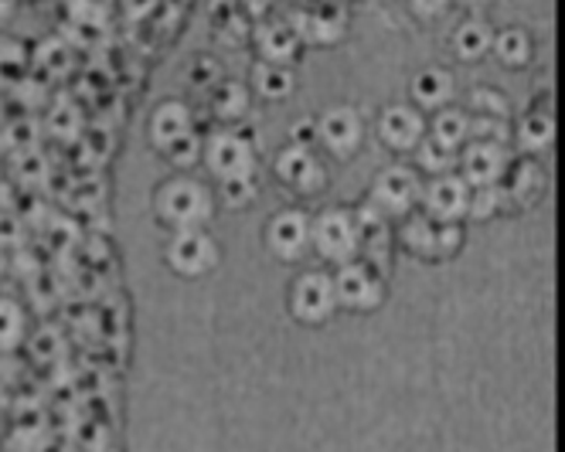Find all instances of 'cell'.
<instances>
[{"instance_id": "6da1fadb", "label": "cell", "mask_w": 565, "mask_h": 452, "mask_svg": "<svg viewBox=\"0 0 565 452\" xmlns=\"http://www.w3.org/2000/svg\"><path fill=\"white\" fill-rule=\"evenodd\" d=\"M218 208L215 191L194 174H174L153 191V215L171 232L181 228H209Z\"/></svg>"}, {"instance_id": "7a4b0ae2", "label": "cell", "mask_w": 565, "mask_h": 452, "mask_svg": "<svg viewBox=\"0 0 565 452\" xmlns=\"http://www.w3.org/2000/svg\"><path fill=\"white\" fill-rule=\"evenodd\" d=\"M463 225L460 222H436L426 212H413L395 222V245L423 262H447L463 249Z\"/></svg>"}, {"instance_id": "3957f363", "label": "cell", "mask_w": 565, "mask_h": 452, "mask_svg": "<svg viewBox=\"0 0 565 452\" xmlns=\"http://www.w3.org/2000/svg\"><path fill=\"white\" fill-rule=\"evenodd\" d=\"M310 252L331 269L358 259V228L348 204H328L310 218Z\"/></svg>"}, {"instance_id": "277c9868", "label": "cell", "mask_w": 565, "mask_h": 452, "mask_svg": "<svg viewBox=\"0 0 565 452\" xmlns=\"http://www.w3.org/2000/svg\"><path fill=\"white\" fill-rule=\"evenodd\" d=\"M423 174L413 168V163H388V168H382L372 184H369V204H375V208L388 218V222H398L406 218L419 208L423 201Z\"/></svg>"}, {"instance_id": "5b68a950", "label": "cell", "mask_w": 565, "mask_h": 452, "mask_svg": "<svg viewBox=\"0 0 565 452\" xmlns=\"http://www.w3.org/2000/svg\"><path fill=\"white\" fill-rule=\"evenodd\" d=\"M201 163L215 181L238 177V174H253L259 171V147L256 137L238 130V127H218L205 137V153Z\"/></svg>"}, {"instance_id": "8992f818", "label": "cell", "mask_w": 565, "mask_h": 452, "mask_svg": "<svg viewBox=\"0 0 565 452\" xmlns=\"http://www.w3.org/2000/svg\"><path fill=\"white\" fill-rule=\"evenodd\" d=\"M287 310L300 326H324L328 320H334L338 306V293H334V276L324 269H307L300 276H294L290 293H287Z\"/></svg>"}, {"instance_id": "52a82bcc", "label": "cell", "mask_w": 565, "mask_h": 452, "mask_svg": "<svg viewBox=\"0 0 565 452\" xmlns=\"http://www.w3.org/2000/svg\"><path fill=\"white\" fill-rule=\"evenodd\" d=\"M334 293H338V306L348 313H375L385 297V272H379L375 266H369L365 259H351L334 266Z\"/></svg>"}, {"instance_id": "ba28073f", "label": "cell", "mask_w": 565, "mask_h": 452, "mask_svg": "<svg viewBox=\"0 0 565 452\" xmlns=\"http://www.w3.org/2000/svg\"><path fill=\"white\" fill-rule=\"evenodd\" d=\"M369 127L365 116L348 103H334L317 112V147L334 160H351L365 147Z\"/></svg>"}, {"instance_id": "9c48e42d", "label": "cell", "mask_w": 565, "mask_h": 452, "mask_svg": "<svg viewBox=\"0 0 565 452\" xmlns=\"http://www.w3.org/2000/svg\"><path fill=\"white\" fill-rule=\"evenodd\" d=\"M222 252L218 241L209 235V228H181L171 232L164 245V262L181 279H205L218 266Z\"/></svg>"}, {"instance_id": "30bf717a", "label": "cell", "mask_w": 565, "mask_h": 452, "mask_svg": "<svg viewBox=\"0 0 565 452\" xmlns=\"http://www.w3.org/2000/svg\"><path fill=\"white\" fill-rule=\"evenodd\" d=\"M303 45H313V49H334L348 37V24H351V8L344 0H328V4H320L313 11H297V8H287L282 14Z\"/></svg>"}, {"instance_id": "8fae6325", "label": "cell", "mask_w": 565, "mask_h": 452, "mask_svg": "<svg viewBox=\"0 0 565 452\" xmlns=\"http://www.w3.org/2000/svg\"><path fill=\"white\" fill-rule=\"evenodd\" d=\"M273 177L300 197H313L328 187V168L320 153L297 143H287L273 153Z\"/></svg>"}, {"instance_id": "7c38bea8", "label": "cell", "mask_w": 565, "mask_h": 452, "mask_svg": "<svg viewBox=\"0 0 565 452\" xmlns=\"http://www.w3.org/2000/svg\"><path fill=\"white\" fill-rule=\"evenodd\" d=\"M310 218L303 208H279L263 228L266 252L287 266L303 262L310 256Z\"/></svg>"}, {"instance_id": "4fadbf2b", "label": "cell", "mask_w": 565, "mask_h": 452, "mask_svg": "<svg viewBox=\"0 0 565 452\" xmlns=\"http://www.w3.org/2000/svg\"><path fill=\"white\" fill-rule=\"evenodd\" d=\"M375 137L385 150L409 157L426 137V112L413 103H388L375 119Z\"/></svg>"}, {"instance_id": "5bb4252c", "label": "cell", "mask_w": 565, "mask_h": 452, "mask_svg": "<svg viewBox=\"0 0 565 452\" xmlns=\"http://www.w3.org/2000/svg\"><path fill=\"white\" fill-rule=\"evenodd\" d=\"M351 212H354V228H358V259H365L369 266L388 276V262L395 249V222H388L369 201H361Z\"/></svg>"}, {"instance_id": "9a60e30c", "label": "cell", "mask_w": 565, "mask_h": 452, "mask_svg": "<svg viewBox=\"0 0 565 452\" xmlns=\"http://www.w3.org/2000/svg\"><path fill=\"white\" fill-rule=\"evenodd\" d=\"M501 194H504V212H529L545 194V168L539 157H521L511 153L508 171L501 177Z\"/></svg>"}, {"instance_id": "2e32d148", "label": "cell", "mask_w": 565, "mask_h": 452, "mask_svg": "<svg viewBox=\"0 0 565 452\" xmlns=\"http://www.w3.org/2000/svg\"><path fill=\"white\" fill-rule=\"evenodd\" d=\"M467 201H470V184L450 171L439 177H426L423 181V201L419 212H426L436 222H467Z\"/></svg>"}, {"instance_id": "e0dca14e", "label": "cell", "mask_w": 565, "mask_h": 452, "mask_svg": "<svg viewBox=\"0 0 565 452\" xmlns=\"http://www.w3.org/2000/svg\"><path fill=\"white\" fill-rule=\"evenodd\" d=\"M511 147L501 143H488V140H467L457 153V174L470 184H501L504 171H508V160H511Z\"/></svg>"}, {"instance_id": "ac0fdd59", "label": "cell", "mask_w": 565, "mask_h": 452, "mask_svg": "<svg viewBox=\"0 0 565 452\" xmlns=\"http://www.w3.org/2000/svg\"><path fill=\"white\" fill-rule=\"evenodd\" d=\"M253 49L259 55V62H273V65H290L300 58V52L307 49L300 34L282 21V18H269L263 24L253 28Z\"/></svg>"}, {"instance_id": "d6986e66", "label": "cell", "mask_w": 565, "mask_h": 452, "mask_svg": "<svg viewBox=\"0 0 565 452\" xmlns=\"http://www.w3.org/2000/svg\"><path fill=\"white\" fill-rule=\"evenodd\" d=\"M454 99H457V75L447 65H423L409 78V103L426 116L443 106H454Z\"/></svg>"}, {"instance_id": "ffe728a7", "label": "cell", "mask_w": 565, "mask_h": 452, "mask_svg": "<svg viewBox=\"0 0 565 452\" xmlns=\"http://www.w3.org/2000/svg\"><path fill=\"white\" fill-rule=\"evenodd\" d=\"M555 112L552 109H529L518 122H511V150L521 157H545L555 147Z\"/></svg>"}, {"instance_id": "44dd1931", "label": "cell", "mask_w": 565, "mask_h": 452, "mask_svg": "<svg viewBox=\"0 0 565 452\" xmlns=\"http://www.w3.org/2000/svg\"><path fill=\"white\" fill-rule=\"evenodd\" d=\"M194 130V112L184 99H160L153 109H150V119H147V137H150V147L160 153L168 150L174 140H181L184 133Z\"/></svg>"}, {"instance_id": "7402d4cb", "label": "cell", "mask_w": 565, "mask_h": 452, "mask_svg": "<svg viewBox=\"0 0 565 452\" xmlns=\"http://www.w3.org/2000/svg\"><path fill=\"white\" fill-rule=\"evenodd\" d=\"M253 99L256 96L249 89V82L222 78V82H215V86L209 89V112H212V119L218 122V127H238V122L249 116Z\"/></svg>"}, {"instance_id": "603a6c76", "label": "cell", "mask_w": 565, "mask_h": 452, "mask_svg": "<svg viewBox=\"0 0 565 452\" xmlns=\"http://www.w3.org/2000/svg\"><path fill=\"white\" fill-rule=\"evenodd\" d=\"M494 45V24L483 18H467L450 31V52L463 65H480L483 58H491Z\"/></svg>"}, {"instance_id": "cb8c5ba5", "label": "cell", "mask_w": 565, "mask_h": 452, "mask_svg": "<svg viewBox=\"0 0 565 452\" xmlns=\"http://www.w3.org/2000/svg\"><path fill=\"white\" fill-rule=\"evenodd\" d=\"M72 68H75V49L68 45L62 34L38 41V45L31 49V75L49 82V86H55V82H65L72 75Z\"/></svg>"}, {"instance_id": "d4e9b609", "label": "cell", "mask_w": 565, "mask_h": 452, "mask_svg": "<svg viewBox=\"0 0 565 452\" xmlns=\"http://www.w3.org/2000/svg\"><path fill=\"white\" fill-rule=\"evenodd\" d=\"M491 55L498 58V65L518 72V68H529L535 62V37L529 28L521 24H508V28H494V45Z\"/></svg>"}, {"instance_id": "484cf974", "label": "cell", "mask_w": 565, "mask_h": 452, "mask_svg": "<svg viewBox=\"0 0 565 452\" xmlns=\"http://www.w3.org/2000/svg\"><path fill=\"white\" fill-rule=\"evenodd\" d=\"M249 89L263 103H287L297 93V75L290 65H273V62H256L249 72Z\"/></svg>"}, {"instance_id": "4316f807", "label": "cell", "mask_w": 565, "mask_h": 452, "mask_svg": "<svg viewBox=\"0 0 565 452\" xmlns=\"http://www.w3.org/2000/svg\"><path fill=\"white\" fill-rule=\"evenodd\" d=\"M426 137H433L436 143L460 150L470 140V112L460 106H443L436 112L426 116Z\"/></svg>"}, {"instance_id": "83f0119b", "label": "cell", "mask_w": 565, "mask_h": 452, "mask_svg": "<svg viewBox=\"0 0 565 452\" xmlns=\"http://www.w3.org/2000/svg\"><path fill=\"white\" fill-rule=\"evenodd\" d=\"M45 137L58 140V143H75L83 140V109H78L68 96H55L45 106V119H42Z\"/></svg>"}, {"instance_id": "f1b7e54d", "label": "cell", "mask_w": 565, "mask_h": 452, "mask_svg": "<svg viewBox=\"0 0 565 452\" xmlns=\"http://www.w3.org/2000/svg\"><path fill=\"white\" fill-rule=\"evenodd\" d=\"M31 75V49L21 37L0 31V93H14Z\"/></svg>"}, {"instance_id": "f546056e", "label": "cell", "mask_w": 565, "mask_h": 452, "mask_svg": "<svg viewBox=\"0 0 565 452\" xmlns=\"http://www.w3.org/2000/svg\"><path fill=\"white\" fill-rule=\"evenodd\" d=\"M45 130H42V119L38 116H18V119H8V122H0V150L18 157L24 150H34L38 143H42Z\"/></svg>"}, {"instance_id": "4dcf8cb0", "label": "cell", "mask_w": 565, "mask_h": 452, "mask_svg": "<svg viewBox=\"0 0 565 452\" xmlns=\"http://www.w3.org/2000/svg\"><path fill=\"white\" fill-rule=\"evenodd\" d=\"M259 194H263L259 171L238 174V177H225V181H218V191H215L218 204H222V208H228V212H246V208H253V204L259 201Z\"/></svg>"}, {"instance_id": "1f68e13d", "label": "cell", "mask_w": 565, "mask_h": 452, "mask_svg": "<svg viewBox=\"0 0 565 452\" xmlns=\"http://www.w3.org/2000/svg\"><path fill=\"white\" fill-rule=\"evenodd\" d=\"M457 153H460V150H450V147L436 143L433 137H423L419 147H416L409 157H413V168H416L423 177H439V174L457 171Z\"/></svg>"}, {"instance_id": "d6a6232c", "label": "cell", "mask_w": 565, "mask_h": 452, "mask_svg": "<svg viewBox=\"0 0 565 452\" xmlns=\"http://www.w3.org/2000/svg\"><path fill=\"white\" fill-rule=\"evenodd\" d=\"M28 341V313L18 300L0 297V354L18 351Z\"/></svg>"}, {"instance_id": "836d02e7", "label": "cell", "mask_w": 565, "mask_h": 452, "mask_svg": "<svg viewBox=\"0 0 565 452\" xmlns=\"http://www.w3.org/2000/svg\"><path fill=\"white\" fill-rule=\"evenodd\" d=\"M14 163H11V171H14V181L24 187V191H38L42 187L49 177H52V163H49V157L42 153V150H24V153H18V157H11Z\"/></svg>"}, {"instance_id": "e575fe53", "label": "cell", "mask_w": 565, "mask_h": 452, "mask_svg": "<svg viewBox=\"0 0 565 452\" xmlns=\"http://www.w3.org/2000/svg\"><path fill=\"white\" fill-rule=\"evenodd\" d=\"M508 215L504 212V194H501V184H480V187H470V201H467V222H491V218H501Z\"/></svg>"}, {"instance_id": "d590c367", "label": "cell", "mask_w": 565, "mask_h": 452, "mask_svg": "<svg viewBox=\"0 0 565 452\" xmlns=\"http://www.w3.org/2000/svg\"><path fill=\"white\" fill-rule=\"evenodd\" d=\"M201 153H205V137H201L198 130L184 133L168 150H160V157H164L178 174H191L194 163H201Z\"/></svg>"}, {"instance_id": "8d00e7d4", "label": "cell", "mask_w": 565, "mask_h": 452, "mask_svg": "<svg viewBox=\"0 0 565 452\" xmlns=\"http://www.w3.org/2000/svg\"><path fill=\"white\" fill-rule=\"evenodd\" d=\"M467 112L473 116H504L511 119V99L498 86H477L467 96Z\"/></svg>"}, {"instance_id": "74e56055", "label": "cell", "mask_w": 565, "mask_h": 452, "mask_svg": "<svg viewBox=\"0 0 565 452\" xmlns=\"http://www.w3.org/2000/svg\"><path fill=\"white\" fill-rule=\"evenodd\" d=\"M184 78H188V86H191V89H198V93H205V96H209V89L215 86V82H222L225 75H222V65H218L215 55H194V58L188 62V68H184Z\"/></svg>"}, {"instance_id": "f35d334b", "label": "cell", "mask_w": 565, "mask_h": 452, "mask_svg": "<svg viewBox=\"0 0 565 452\" xmlns=\"http://www.w3.org/2000/svg\"><path fill=\"white\" fill-rule=\"evenodd\" d=\"M470 140H488L511 147V119L504 116H473L470 112Z\"/></svg>"}, {"instance_id": "ab89813d", "label": "cell", "mask_w": 565, "mask_h": 452, "mask_svg": "<svg viewBox=\"0 0 565 452\" xmlns=\"http://www.w3.org/2000/svg\"><path fill=\"white\" fill-rule=\"evenodd\" d=\"M287 143L317 150V116H297L287 130Z\"/></svg>"}, {"instance_id": "60d3db41", "label": "cell", "mask_w": 565, "mask_h": 452, "mask_svg": "<svg viewBox=\"0 0 565 452\" xmlns=\"http://www.w3.org/2000/svg\"><path fill=\"white\" fill-rule=\"evenodd\" d=\"M454 8V0H409V11L416 21L423 24H433L439 18H447V11Z\"/></svg>"}, {"instance_id": "b9f144b4", "label": "cell", "mask_w": 565, "mask_h": 452, "mask_svg": "<svg viewBox=\"0 0 565 452\" xmlns=\"http://www.w3.org/2000/svg\"><path fill=\"white\" fill-rule=\"evenodd\" d=\"M21 218L14 212H0V249H8V245H18L21 241Z\"/></svg>"}, {"instance_id": "7bdbcfd3", "label": "cell", "mask_w": 565, "mask_h": 452, "mask_svg": "<svg viewBox=\"0 0 565 452\" xmlns=\"http://www.w3.org/2000/svg\"><path fill=\"white\" fill-rule=\"evenodd\" d=\"M14 11H18L14 0H0V31H8V24L14 21Z\"/></svg>"}, {"instance_id": "ee69618b", "label": "cell", "mask_w": 565, "mask_h": 452, "mask_svg": "<svg viewBox=\"0 0 565 452\" xmlns=\"http://www.w3.org/2000/svg\"><path fill=\"white\" fill-rule=\"evenodd\" d=\"M320 4H328V0H287V8H297V11H313Z\"/></svg>"}, {"instance_id": "f6af8a7d", "label": "cell", "mask_w": 565, "mask_h": 452, "mask_svg": "<svg viewBox=\"0 0 565 452\" xmlns=\"http://www.w3.org/2000/svg\"><path fill=\"white\" fill-rule=\"evenodd\" d=\"M454 4H460V8H483V4H491V0H454Z\"/></svg>"}, {"instance_id": "bcb514c9", "label": "cell", "mask_w": 565, "mask_h": 452, "mask_svg": "<svg viewBox=\"0 0 565 452\" xmlns=\"http://www.w3.org/2000/svg\"><path fill=\"white\" fill-rule=\"evenodd\" d=\"M344 4L351 8V4H369V0H344Z\"/></svg>"}, {"instance_id": "7dc6e473", "label": "cell", "mask_w": 565, "mask_h": 452, "mask_svg": "<svg viewBox=\"0 0 565 452\" xmlns=\"http://www.w3.org/2000/svg\"><path fill=\"white\" fill-rule=\"evenodd\" d=\"M0 122H4V103H0Z\"/></svg>"}]
</instances>
